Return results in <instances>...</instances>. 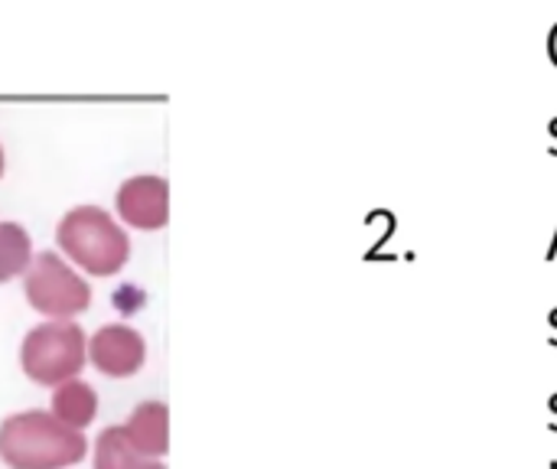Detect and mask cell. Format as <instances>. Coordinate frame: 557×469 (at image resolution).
Wrapping results in <instances>:
<instances>
[{
	"instance_id": "cell-1",
	"label": "cell",
	"mask_w": 557,
	"mask_h": 469,
	"mask_svg": "<svg viewBox=\"0 0 557 469\" xmlns=\"http://www.w3.org/2000/svg\"><path fill=\"white\" fill-rule=\"evenodd\" d=\"M85 451L82 431L65 428L49 411H23L0 424V460L10 469L75 467Z\"/></svg>"
},
{
	"instance_id": "cell-2",
	"label": "cell",
	"mask_w": 557,
	"mask_h": 469,
	"mask_svg": "<svg viewBox=\"0 0 557 469\" xmlns=\"http://www.w3.org/2000/svg\"><path fill=\"white\" fill-rule=\"evenodd\" d=\"M55 242L82 271L95 277L117 274L131 258V238L98 206H78L65 212V219L55 229Z\"/></svg>"
},
{
	"instance_id": "cell-3",
	"label": "cell",
	"mask_w": 557,
	"mask_h": 469,
	"mask_svg": "<svg viewBox=\"0 0 557 469\" xmlns=\"http://www.w3.org/2000/svg\"><path fill=\"white\" fill-rule=\"evenodd\" d=\"M85 356H88L85 333L72 320L39 323L36 330L26 333L20 346V366L26 379H33L36 385H49V388L78 379V372L85 369Z\"/></svg>"
},
{
	"instance_id": "cell-4",
	"label": "cell",
	"mask_w": 557,
	"mask_h": 469,
	"mask_svg": "<svg viewBox=\"0 0 557 469\" xmlns=\"http://www.w3.org/2000/svg\"><path fill=\"white\" fill-rule=\"evenodd\" d=\"M23 291L29 307L49 320H72L75 313H85L91 304V287L52 251L33 258Z\"/></svg>"
},
{
	"instance_id": "cell-5",
	"label": "cell",
	"mask_w": 557,
	"mask_h": 469,
	"mask_svg": "<svg viewBox=\"0 0 557 469\" xmlns=\"http://www.w3.org/2000/svg\"><path fill=\"white\" fill-rule=\"evenodd\" d=\"M88 359L101 375L127 379V375L140 372V366L147 359V346L137 330H131L124 323H111V326H101L88 340Z\"/></svg>"
},
{
	"instance_id": "cell-6",
	"label": "cell",
	"mask_w": 557,
	"mask_h": 469,
	"mask_svg": "<svg viewBox=\"0 0 557 469\" xmlns=\"http://www.w3.org/2000/svg\"><path fill=\"white\" fill-rule=\"evenodd\" d=\"M117 215L144 232L170 222V186L160 176H134L117 189Z\"/></svg>"
},
{
	"instance_id": "cell-7",
	"label": "cell",
	"mask_w": 557,
	"mask_h": 469,
	"mask_svg": "<svg viewBox=\"0 0 557 469\" xmlns=\"http://www.w3.org/2000/svg\"><path fill=\"white\" fill-rule=\"evenodd\" d=\"M124 434L134 451L144 457H163L170 451V411L163 402H144L134 408L131 421L124 424Z\"/></svg>"
},
{
	"instance_id": "cell-8",
	"label": "cell",
	"mask_w": 557,
	"mask_h": 469,
	"mask_svg": "<svg viewBox=\"0 0 557 469\" xmlns=\"http://www.w3.org/2000/svg\"><path fill=\"white\" fill-rule=\"evenodd\" d=\"M49 415L55 421H62L65 428H72V431H85L95 421V415H98V395H95L91 385L72 379L65 385H55V392H52V411Z\"/></svg>"
},
{
	"instance_id": "cell-9",
	"label": "cell",
	"mask_w": 557,
	"mask_h": 469,
	"mask_svg": "<svg viewBox=\"0 0 557 469\" xmlns=\"http://www.w3.org/2000/svg\"><path fill=\"white\" fill-rule=\"evenodd\" d=\"M95 469H166L160 460L144 457L140 451L131 447L124 428H108L101 431L95 444Z\"/></svg>"
},
{
	"instance_id": "cell-10",
	"label": "cell",
	"mask_w": 557,
	"mask_h": 469,
	"mask_svg": "<svg viewBox=\"0 0 557 469\" xmlns=\"http://www.w3.org/2000/svg\"><path fill=\"white\" fill-rule=\"evenodd\" d=\"M33 264V242L23 225L0 222V284L26 274Z\"/></svg>"
},
{
	"instance_id": "cell-11",
	"label": "cell",
	"mask_w": 557,
	"mask_h": 469,
	"mask_svg": "<svg viewBox=\"0 0 557 469\" xmlns=\"http://www.w3.org/2000/svg\"><path fill=\"white\" fill-rule=\"evenodd\" d=\"M548 49H552V59L557 62V23L555 29H552V36H548Z\"/></svg>"
},
{
	"instance_id": "cell-12",
	"label": "cell",
	"mask_w": 557,
	"mask_h": 469,
	"mask_svg": "<svg viewBox=\"0 0 557 469\" xmlns=\"http://www.w3.org/2000/svg\"><path fill=\"white\" fill-rule=\"evenodd\" d=\"M552 326H555V340H552V343H555V346H557V310H555V313H552Z\"/></svg>"
},
{
	"instance_id": "cell-13",
	"label": "cell",
	"mask_w": 557,
	"mask_h": 469,
	"mask_svg": "<svg viewBox=\"0 0 557 469\" xmlns=\"http://www.w3.org/2000/svg\"><path fill=\"white\" fill-rule=\"evenodd\" d=\"M557 255V235H555V242H552V248H548V258H555Z\"/></svg>"
},
{
	"instance_id": "cell-14",
	"label": "cell",
	"mask_w": 557,
	"mask_h": 469,
	"mask_svg": "<svg viewBox=\"0 0 557 469\" xmlns=\"http://www.w3.org/2000/svg\"><path fill=\"white\" fill-rule=\"evenodd\" d=\"M0 176H3V147H0Z\"/></svg>"
},
{
	"instance_id": "cell-15",
	"label": "cell",
	"mask_w": 557,
	"mask_h": 469,
	"mask_svg": "<svg viewBox=\"0 0 557 469\" xmlns=\"http://www.w3.org/2000/svg\"><path fill=\"white\" fill-rule=\"evenodd\" d=\"M552 469H557V464H552Z\"/></svg>"
}]
</instances>
